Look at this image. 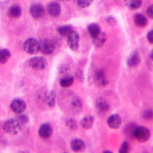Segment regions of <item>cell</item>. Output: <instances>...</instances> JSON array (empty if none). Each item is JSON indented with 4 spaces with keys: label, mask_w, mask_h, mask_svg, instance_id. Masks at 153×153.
<instances>
[{
    "label": "cell",
    "mask_w": 153,
    "mask_h": 153,
    "mask_svg": "<svg viewBox=\"0 0 153 153\" xmlns=\"http://www.w3.org/2000/svg\"><path fill=\"white\" fill-rule=\"evenodd\" d=\"M3 130L5 132L8 134H16L19 133L21 130L22 127L20 122L14 118L7 120L3 125Z\"/></svg>",
    "instance_id": "1"
},
{
    "label": "cell",
    "mask_w": 153,
    "mask_h": 153,
    "mask_svg": "<svg viewBox=\"0 0 153 153\" xmlns=\"http://www.w3.org/2000/svg\"><path fill=\"white\" fill-rule=\"evenodd\" d=\"M133 136L140 142H146L150 137V131L149 129L143 126L135 127L133 131Z\"/></svg>",
    "instance_id": "2"
},
{
    "label": "cell",
    "mask_w": 153,
    "mask_h": 153,
    "mask_svg": "<svg viewBox=\"0 0 153 153\" xmlns=\"http://www.w3.org/2000/svg\"><path fill=\"white\" fill-rule=\"evenodd\" d=\"M23 48L28 54H36L39 51V42L35 38H29L25 41Z\"/></svg>",
    "instance_id": "3"
},
{
    "label": "cell",
    "mask_w": 153,
    "mask_h": 153,
    "mask_svg": "<svg viewBox=\"0 0 153 153\" xmlns=\"http://www.w3.org/2000/svg\"><path fill=\"white\" fill-rule=\"evenodd\" d=\"M56 48V44L52 39H44L39 42V51L43 54L48 55L53 53Z\"/></svg>",
    "instance_id": "4"
},
{
    "label": "cell",
    "mask_w": 153,
    "mask_h": 153,
    "mask_svg": "<svg viewBox=\"0 0 153 153\" xmlns=\"http://www.w3.org/2000/svg\"><path fill=\"white\" fill-rule=\"evenodd\" d=\"M29 66L36 71L44 69L47 65V60L41 56H36L32 57L29 61Z\"/></svg>",
    "instance_id": "5"
},
{
    "label": "cell",
    "mask_w": 153,
    "mask_h": 153,
    "mask_svg": "<svg viewBox=\"0 0 153 153\" xmlns=\"http://www.w3.org/2000/svg\"><path fill=\"white\" fill-rule=\"evenodd\" d=\"M79 35L78 33L75 30H72L67 35V42L68 46L71 50L74 51L78 50L79 47Z\"/></svg>",
    "instance_id": "6"
},
{
    "label": "cell",
    "mask_w": 153,
    "mask_h": 153,
    "mask_svg": "<svg viewBox=\"0 0 153 153\" xmlns=\"http://www.w3.org/2000/svg\"><path fill=\"white\" fill-rule=\"evenodd\" d=\"M42 99L46 105L50 107H53L55 106L56 102V93L51 90H46L42 96Z\"/></svg>",
    "instance_id": "7"
},
{
    "label": "cell",
    "mask_w": 153,
    "mask_h": 153,
    "mask_svg": "<svg viewBox=\"0 0 153 153\" xmlns=\"http://www.w3.org/2000/svg\"><path fill=\"white\" fill-rule=\"evenodd\" d=\"M142 58L137 50H134L132 51L127 60V65L129 67H136L141 62Z\"/></svg>",
    "instance_id": "8"
},
{
    "label": "cell",
    "mask_w": 153,
    "mask_h": 153,
    "mask_svg": "<svg viewBox=\"0 0 153 153\" xmlns=\"http://www.w3.org/2000/svg\"><path fill=\"white\" fill-rule=\"evenodd\" d=\"M94 81L99 87H106L109 83L108 80L105 77L103 71L101 69L96 70L94 72Z\"/></svg>",
    "instance_id": "9"
},
{
    "label": "cell",
    "mask_w": 153,
    "mask_h": 153,
    "mask_svg": "<svg viewBox=\"0 0 153 153\" xmlns=\"http://www.w3.org/2000/svg\"><path fill=\"white\" fill-rule=\"evenodd\" d=\"M26 108L25 102L20 99H14L11 103V109L16 114L22 113Z\"/></svg>",
    "instance_id": "10"
},
{
    "label": "cell",
    "mask_w": 153,
    "mask_h": 153,
    "mask_svg": "<svg viewBox=\"0 0 153 153\" xmlns=\"http://www.w3.org/2000/svg\"><path fill=\"white\" fill-rule=\"evenodd\" d=\"M122 123V119L120 115L117 114H112L107 120V124L108 126L113 129L118 128Z\"/></svg>",
    "instance_id": "11"
},
{
    "label": "cell",
    "mask_w": 153,
    "mask_h": 153,
    "mask_svg": "<svg viewBox=\"0 0 153 153\" xmlns=\"http://www.w3.org/2000/svg\"><path fill=\"white\" fill-rule=\"evenodd\" d=\"M29 12L33 18L39 19L44 14V9L41 4H35L32 5L30 7Z\"/></svg>",
    "instance_id": "12"
},
{
    "label": "cell",
    "mask_w": 153,
    "mask_h": 153,
    "mask_svg": "<svg viewBox=\"0 0 153 153\" xmlns=\"http://www.w3.org/2000/svg\"><path fill=\"white\" fill-rule=\"evenodd\" d=\"M53 133V128L50 124L48 123H44L42 124L39 130L38 133L41 137L43 139H47L51 136Z\"/></svg>",
    "instance_id": "13"
},
{
    "label": "cell",
    "mask_w": 153,
    "mask_h": 153,
    "mask_svg": "<svg viewBox=\"0 0 153 153\" xmlns=\"http://www.w3.org/2000/svg\"><path fill=\"white\" fill-rule=\"evenodd\" d=\"M71 148L75 152L83 151L85 148V144L79 139H74L71 142Z\"/></svg>",
    "instance_id": "14"
},
{
    "label": "cell",
    "mask_w": 153,
    "mask_h": 153,
    "mask_svg": "<svg viewBox=\"0 0 153 153\" xmlns=\"http://www.w3.org/2000/svg\"><path fill=\"white\" fill-rule=\"evenodd\" d=\"M47 10L50 16L53 17H57L60 14L61 7L57 2H52L48 4Z\"/></svg>",
    "instance_id": "15"
},
{
    "label": "cell",
    "mask_w": 153,
    "mask_h": 153,
    "mask_svg": "<svg viewBox=\"0 0 153 153\" xmlns=\"http://www.w3.org/2000/svg\"><path fill=\"white\" fill-rule=\"evenodd\" d=\"M95 106L100 112H105L109 109V105L103 97H99L95 101Z\"/></svg>",
    "instance_id": "16"
},
{
    "label": "cell",
    "mask_w": 153,
    "mask_h": 153,
    "mask_svg": "<svg viewBox=\"0 0 153 153\" xmlns=\"http://www.w3.org/2000/svg\"><path fill=\"white\" fill-rule=\"evenodd\" d=\"M69 106L72 112L75 113L79 112L82 109V102L81 99L77 96L73 97L70 102Z\"/></svg>",
    "instance_id": "17"
},
{
    "label": "cell",
    "mask_w": 153,
    "mask_h": 153,
    "mask_svg": "<svg viewBox=\"0 0 153 153\" xmlns=\"http://www.w3.org/2000/svg\"><path fill=\"white\" fill-rule=\"evenodd\" d=\"M106 39V34L105 32H100L96 37L93 38V44L96 47H100L105 44Z\"/></svg>",
    "instance_id": "18"
},
{
    "label": "cell",
    "mask_w": 153,
    "mask_h": 153,
    "mask_svg": "<svg viewBox=\"0 0 153 153\" xmlns=\"http://www.w3.org/2000/svg\"><path fill=\"white\" fill-rule=\"evenodd\" d=\"M87 29L90 35L91 36L92 38H94L95 37H96L101 32L100 26L95 23H90L87 26Z\"/></svg>",
    "instance_id": "19"
},
{
    "label": "cell",
    "mask_w": 153,
    "mask_h": 153,
    "mask_svg": "<svg viewBox=\"0 0 153 153\" xmlns=\"http://www.w3.org/2000/svg\"><path fill=\"white\" fill-rule=\"evenodd\" d=\"M94 123V117L92 115H87L83 117L81 121L80 124L81 126L85 129H89L92 127Z\"/></svg>",
    "instance_id": "20"
},
{
    "label": "cell",
    "mask_w": 153,
    "mask_h": 153,
    "mask_svg": "<svg viewBox=\"0 0 153 153\" xmlns=\"http://www.w3.org/2000/svg\"><path fill=\"white\" fill-rule=\"evenodd\" d=\"M126 6L131 10L139 8L142 4V0H124Z\"/></svg>",
    "instance_id": "21"
},
{
    "label": "cell",
    "mask_w": 153,
    "mask_h": 153,
    "mask_svg": "<svg viewBox=\"0 0 153 153\" xmlns=\"http://www.w3.org/2000/svg\"><path fill=\"white\" fill-rule=\"evenodd\" d=\"M134 20L136 25L139 27H144L147 24L146 18L140 13H137L135 15Z\"/></svg>",
    "instance_id": "22"
},
{
    "label": "cell",
    "mask_w": 153,
    "mask_h": 153,
    "mask_svg": "<svg viewBox=\"0 0 153 153\" xmlns=\"http://www.w3.org/2000/svg\"><path fill=\"white\" fill-rule=\"evenodd\" d=\"M74 78L73 76H65L62 78L60 80V85L62 87H69L71 85H72L74 83Z\"/></svg>",
    "instance_id": "23"
},
{
    "label": "cell",
    "mask_w": 153,
    "mask_h": 153,
    "mask_svg": "<svg viewBox=\"0 0 153 153\" xmlns=\"http://www.w3.org/2000/svg\"><path fill=\"white\" fill-rule=\"evenodd\" d=\"M21 13L22 10L18 5H13L9 9V14L14 18L19 17L21 15Z\"/></svg>",
    "instance_id": "24"
},
{
    "label": "cell",
    "mask_w": 153,
    "mask_h": 153,
    "mask_svg": "<svg viewBox=\"0 0 153 153\" xmlns=\"http://www.w3.org/2000/svg\"><path fill=\"white\" fill-rule=\"evenodd\" d=\"M11 56L10 51L7 49L0 50V63H5L8 61Z\"/></svg>",
    "instance_id": "25"
},
{
    "label": "cell",
    "mask_w": 153,
    "mask_h": 153,
    "mask_svg": "<svg viewBox=\"0 0 153 153\" xmlns=\"http://www.w3.org/2000/svg\"><path fill=\"white\" fill-rule=\"evenodd\" d=\"M72 30V27L69 25L62 26L57 28L59 33L63 36H67V35Z\"/></svg>",
    "instance_id": "26"
},
{
    "label": "cell",
    "mask_w": 153,
    "mask_h": 153,
    "mask_svg": "<svg viewBox=\"0 0 153 153\" xmlns=\"http://www.w3.org/2000/svg\"><path fill=\"white\" fill-rule=\"evenodd\" d=\"M66 125L71 130H75L78 127L77 122L75 120V119L72 118H69L66 119Z\"/></svg>",
    "instance_id": "27"
},
{
    "label": "cell",
    "mask_w": 153,
    "mask_h": 153,
    "mask_svg": "<svg viewBox=\"0 0 153 153\" xmlns=\"http://www.w3.org/2000/svg\"><path fill=\"white\" fill-rule=\"evenodd\" d=\"M93 2V0H77V4L82 8H86L90 6Z\"/></svg>",
    "instance_id": "28"
},
{
    "label": "cell",
    "mask_w": 153,
    "mask_h": 153,
    "mask_svg": "<svg viewBox=\"0 0 153 153\" xmlns=\"http://www.w3.org/2000/svg\"><path fill=\"white\" fill-rule=\"evenodd\" d=\"M129 149H130V146L128 143L127 141H125L122 143L120 147V149L119 150V152L121 153H127L129 151Z\"/></svg>",
    "instance_id": "29"
},
{
    "label": "cell",
    "mask_w": 153,
    "mask_h": 153,
    "mask_svg": "<svg viewBox=\"0 0 153 153\" xmlns=\"http://www.w3.org/2000/svg\"><path fill=\"white\" fill-rule=\"evenodd\" d=\"M152 111L151 109H147L144 111L143 114V117L145 120H151L152 118Z\"/></svg>",
    "instance_id": "30"
},
{
    "label": "cell",
    "mask_w": 153,
    "mask_h": 153,
    "mask_svg": "<svg viewBox=\"0 0 153 153\" xmlns=\"http://www.w3.org/2000/svg\"><path fill=\"white\" fill-rule=\"evenodd\" d=\"M146 14L150 19L153 18V6H152V5H151L150 6H149L148 7L147 10H146Z\"/></svg>",
    "instance_id": "31"
},
{
    "label": "cell",
    "mask_w": 153,
    "mask_h": 153,
    "mask_svg": "<svg viewBox=\"0 0 153 153\" xmlns=\"http://www.w3.org/2000/svg\"><path fill=\"white\" fill-rule=\"evenodd\" d=\"M106 21L108 23V24L111 25V26H114V25H116V20L112 17H108L106 19Z\"/></svg>",
    "instance_id": "32"
},
{
    "label": "cell",
    "mask_w": 153,
    "mask_h": 153,
    "mask_svg": "<svg viewBox=\"0 0 153 153\" xmlns=\"http://www.w3.org/2000/svg\"><path fill=\"white\" fill-rule=\"evenodd\" d=\"M147 39L151 44H152L153 42V30H151L149 32H148Z\"/></svg>",
    "instance_id": "33"
},
{
    "label": "cell",
    "mask_w": 153,
    "mask_h": 153,
    "mask_svg": "<svg viewBox=\"0 0 153 153\" xmlns=\"http://www.w3.org/2000/svg\"><path fill=\"white\" fill-rule=\"evenodd\" d=\"M19 120L20 121L23 122V123H26L27 121V118L26 116L24 115H22L19 117Z\"/></svg>",
    "instance_id": "34"
},
{
    "label": "cell",
    "mask_w": 153,
    "mask_h": 153,
    "mask_svg": "<svg viewBox=\"0 0 153 153\" xmlns=\"http://www.w3.org/2000/svg\"><path fill=\"white\" fill-rule=\"evenodd\" d=\"M112 152L110 151H104V152Z\"/></svg>",
    "instance_id": "35"
},
{
    "label": "cell",
    "mask_w": 153,
    "mask_h": 153,
    "mask_svg": "<svg viewBox=\"0 0 153 153\" xmlns=\"http://www.w3.org/2000/svg\"><path fill=\"white\" fill-rule=\"evenodd\" d=\"M58 1H69V0H58Z\"/></svg>",
    "instance_id": "36"
}]
</instances>
